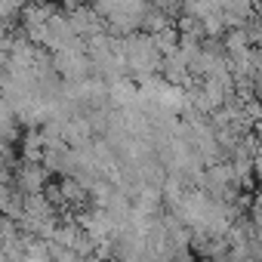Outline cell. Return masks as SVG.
<instances>
[{"instance_id": "cell-1", "label": "cell", "mask_w": 262, "mask_h": 262, "mask_svg": "<svg viewBox=\"0 0 262 262\" xmlns=\"http://www.w3.org/2000/svg\"><path fill=\"white\" fill-rule=\"evenodd\" d=\"M47 179H50V170L43 164H22L19 176H16V185H19L22 194H43Z\"/></svg>"}, {"instance_id": "cell-2", "label": "cell", "mask_w": 262, "mask_h": 262, "mask_svg": "<svg viewBox=\"0 0 262 262\" xmlns=\"http://www.w3.org/2000/svg\"><path fill=\"white\" fill-rule=\"evenodd\" d=\"M222 43H225V53H241V50H250V47H253V43H250V34H247V28L228 31V34L222 37Z\"/></svg>"}, {"instance_id": "cell-3", "label": "cell", "mask_w": 262, "mask_h": 262, "mask_svg": "<svg viewBox=\"0 0 262 262\" xmlns=\"http://www.w3.org/2000/svg\"><path fill=\"white\" fill-rule=\"evenodd\" d=\"M253 173H256V179L262 182V158H256V164H253Z\"/></svg>"}, {"instance_id": "cell-4", "label": "cell", "mask_w": 262, "mask_h": 262, "mask_svg": "<svg viewBox=\"0 0 262 262\" xmlns=\"http://www.w3.org/2000/svg\"><path fill=\"white\" fill-rule=\"evenodd\" d=\"M86 262H105V259H99V256H90V259H86Z\"/></svg>"}, {"instance_id": "cell-5", "label": "cell", "mask_w": 262, "mask_h": 262, "mask_svg": "<svg viewBox=\"0 0 262 262\" xmlns=\"http://www.w3.org/2000/svg\"><path fill=\"white\" fill-rule=\"evenodd\" d=\"M247 262H262V259H256V256H250V259H247Z\"/></svg>"}]
</instances>
